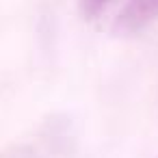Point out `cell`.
<instances>
[{
	"label": "cell",
	"instance_id": "cell-1",
	"mask_svg": "<svg viewBox=\"0 0 158 158\" xmlns=\"http://www.w3.org/2000/svg\"><path fill=\"white\" fill-rule=\"evenodd\" d=\"M154 20H158V0H128L113 24V31L117 35H132Z\"/></svg>",
	"mask_w": 158,
	"mask_h": 158
},
{
	"label": "cell",
	"instance_id": "cell-2",
	"mask_svg": "<svg viewBox=\"0 0 158 158\" xmlns=\"http://www.w3.org/2000/svg\"><path fill=\"white\" fill-rule=\"evenodd\" d=\"M106 2H108V0H80V7H82L85 18H95L104 9Z\"/></svg>",
	"mask_w": 158,
	"mask_h": 158
}]
</instances>
